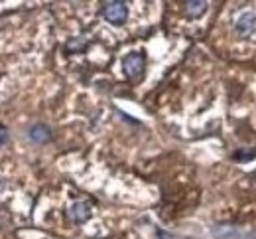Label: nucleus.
Returning <instances> with one entry per match:
<instances>
[{
	"label": "nucleus",
	"instance_id": "nucleus-1",
	"mask_svg": "<svg viewBox=\"0 0 256 239\" xmlns=\"http://www.w3.org/2000/svg\"><path fill=\"white\" fill-rule=\"evenodd\" d=\"M102 12H105V18L111 24H122L128 16V8H126L124 2H107Z\"/></svg>",
	"mask_w": 256,
	"mask_h": 239
},
{
	"label": "nucleus",
	"instance_id": "nucleus-2",
	"mask_svg": "<svg viewBox=\"0 0 256 239\" xmlns=\"http://www.w3.org/2000/svg\"><path fill=\"white\" fill-rule=\"evenodd\" d=\"M124 71H126V75L130 77V79H138L140 75H142V71H144V65H146V60H144V56L142 54H130V56H126L124 58Z\"/></svg>",
	"mask_w": 256,
	"mask_h": 239
},
{
	"label": "nucleus",
	"instance_id": "nucleus-3",
	"mask_svg": "<svg viewBox=\"0 0 256 239\" xmlns=\"http://www.w3.org/2000/svg\"><path fill=\"white\" fill-rule=\"evenodd\" d=\"M256 30V16L252 12H244L240 14L238 22H236V32L240 36H250Z\"/></svg>",
	"mask_w": 256,
	"mask_h": 239
},
{
	"label": "nucleus",
	"instance_id": "nucleus-4",
	"mask_svg": "<svg viewBox=\"0 0 256 239\" xmlns=\"http://www.w3.org/2000/svg\"><path fill=\"white\" fill-rule=\"evenodd\" d=\"M89 216H91V208H89V204H85V202H77V204H73L71 210H69V217H71L75 223H83Z\"/></svg>",
	"mask_w": 256,
	"mask_h": 239
},
{
	"label": "nucleus",
	"instance_id": "nucleus-5",
	"mask_svg": "<svg viewBox=\"0 0 256 239\" xmlns=\"http://www.w3.org/2000/svg\"><path fill=\"white\" fill-rule=\"evenodd\" d=\"M30 136H32V140H36V142H45V140H49L51 134H49V129L38 125V127H34V129L30 130Z\"/></svg>",
	"mask_w": 256,
	"mask_h": 239
},
{
	"label": "nucleus",
	"instance_id": "nucleus-6",
	"mask_svg": "<svg viewBox=\"0 0 256 239\" xmlns=\"http://www.w3.org/2000/svg\"><path fill=\"white\" fill-rule=\"evenodd\" d=\"M205 2H187L185 4V10H187V14H191V16H199V14H203L205 12Z\"/></svg>",
	"mask_w": 256,
	"mask_h": 239
},
{
	"label": "nucleus",
	"instance_id": "nucleus-7",
	"mask_svg": "<svg viewBox=\"0 0 256 239\" xmlns=\"http://www.w3.org/2000/svg\"><path fill=\"white\" fill-rule=\"evenodd\" d=\"M213 235L221 237V239H233L236 235V231H235V227H219V229L213 231Z\"/></svg>",
	"mask_w": 256,
	"mask_h": 239
}]
</instances>
